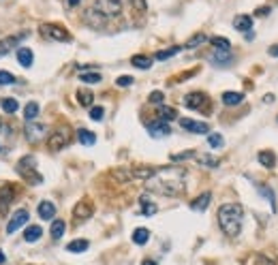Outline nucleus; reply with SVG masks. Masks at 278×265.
I'll list each match as a JSON object with an SVG mask.
<instances>
[{"label":"nucleus","instance_id":"nucleus-24","mask_svg":"<svg viewBox=\"0 0 278 265\" xmlns=\"http://www.w3.org/2000/svg\"><path fill=\"white\" fill-rule=\"evenodd\" d=\"M13 193H15V188L11 186V184H9V186H2V188H0V208H2V210H4V205L11 203V199H13Z\"/></svg>","mask_w":278,"mask_h":265},{"label":"nucleus","instance_id":"nucleus-6","mask_svg":"<svg viewBox=\"0 0 278 265\" xmlns=\"http://www.w3.org/2000/svg\"><path fill=\"white\" fill-rule=\"evenodd\" d=\"M184 105L189 109H208L210 107V99L203 92H191V94L184 96Z\"/></svg>","mask_w":278,"mask_h":265},{"label":"nucleus","instance_id":"nucleus-50","mask_svg":"<svg viewBox=\"0 0 278 265\" xmlns=\"http://www.w3.org/2000/svg\"><path fill=\"white\" fill-rule=\"evenodd\" d=\"M4 261H7V257H4V252L0 250V263H4Z\"/></svg>","mask_w":278,"mask_h":265},{"label":"nucleus","instance_id":"nucleus-11","mask_svg":"<svg viewBox=\"0 0 278 265\" xmlns=\"http://www.w3.org/2000/svg\"><path fill=\"white\" fill-rule=\"evenodd\" d=\"M26 223H28V212H26V210L13 212L9 218V223H7V233H15V231H17L19 227H24Z\"/></svg>","mask_w":278,"mask_h":265},{"label":"nucleus","instance_id":"nucleus-2","mask_svg":"<svg viewBox=\"0 0 278 265\" xmlns=\"http://www.w3.org/2000/svg\"><path fill=\"white\" fill-rule=\"evenodd\" d=\"M244 223V210L240 203H223L218 208V225L225 231V235L238 237Z\"/></svg>","mask_w":278,"mask_h":265},{"label":"nucleus","instance_id":"nucleus-16","mask_svg":"<svg viewBox=\"0 0 278 265\" xmlns=\"http://www.w3.org/2000/svg\"><path fill=\"white\" fill-rule=\"evenodd\" d=\"M210 201H212V194L203 193V194H199V197L195 199V201H191V210H195V212H203V210L210 205Z\"/></svg>","mask_w":278,"mask_h":265},{"label":"nucleus","instance_id":"nucleus-3","mask_svg":"<svg viewBox=\"0 0 278 265\" xmlns=\"http://www.w3.org/2000/svg\"><path fill=\"white\" fill-rule=\"evenodd\" d=\"M94 11L103 18H118L122 13V0H96Z\"/></svg>","mask_w":278,"mask_h":265},{"label":"nucleus","instance_id":"nucleus-32","mask_svg":"<svg viewBox=\"0 0 278 265\" xmlns=\"http://www.w3.org/2000/svg\"><path fill=\"white\" fill-rule=\"evenodd\" d=\"M158 118H160V120H165V122H169V120H175V118H178V113H175L174 107H160V109H158Z\"/></svg>","mask_w":278,"mask_h":265},{"label":"nucleus","instance_id":"nucleus-34","mask_svg":"<svg viewBox=\"0 0 278 265\" xmlns=\"http://www.w3.org/2000/svg\"><path fill=\"white\" fill-rule=\"evenodd\" d=\"M208 145H210V148H223L225 145V139H223V135H218V133H210L208 135Z\"/></svg>","mask_w":278,"mask_h":265},{"label":"nucleus","instance_id":"nucleus-44","mask_svg":"<svg viewBox=\"0 0 278 265\" xmlns=\"http://www.w3.org/2000/svg\"><path fill=\"white\" fill-rule=\"evenodd\" d=\"M259 191L265 194V199H270V203L274 205V191H272V188H267V186H259Z\"/></svg>","mask_w":278,"mask_h":265},{"label":"nucleus","instance_id":"nucleus-15","mask_svg":"<svg viewBox=\"0 0 278 265\" xmlns=\"http://www.w3.org/2000/svg\"><path fill=\"white\" fill-rule=\"evenodd\" d=\"M233 28L240 32H250V28H253V18H250V15H235Z\"/></svg>","mask_w":278,"mask_h":265},{"label":"nucleus","instance_id":"nucleus-12","mask_svg":"<svg viewBox=\"0 0 278 265\" xmlns=\"http://www.w3.org/2000/svg\"><path fill=\"white\" fill-rule=\"evenodd\" d=\"M26 39V32H19V35H13V36H7V39L0 41V56H7L9 52H13L17 47L19 41Z\"/></svg>","mask_w":278,"mask_h":265},{"label":"nucleus","instance_id":"nucleus-9","mask_svg":"<svg viewBox=\"0 0 278 265\" xmlns=\"http://www.w3.org/2000/svg\"><path fill=\"white\" fill-rule=\"evenodd\" d=\"M171 133V128H169V122H165V120H154V122H150L148 124V135L150 137H154V139H160V137H167V135Z\"/></svg>","mask_w":278,"mask_h":265},{"label":"nucleus","instance_id":"nucleus-25","mask_svg":"<svg viewBox=\"0 0 278 265\" xmlns=\"http://www.w3.org/2000/svg\"><path fill=\"white\" fill-rule=\"evenodd\" d=\"M41 233H43V229H41V227L30 225L28 229L24 231V240H26V242H36V240H41Z\"/></svg>","mask_w":278,"mask_h":265},{"label":"nucleus","instance_id":"nucleus-38","mask_svg":"<svg viewBox=\"0 0 278 265\" xmlns=\"http://www.w3.org/2000/svg\"><path fill=\"white\" fill-rule=\"evenodd\" d=\"M79 79H82L84 84H99L103 77H101V73L94 71V73H82V75H79Z\"/></svg>","mask_w":278,"mask_h":265},{"label":"nucleus","instance_id":"nucleus-42","mask_svg":"<svg viewBox=\"0 0 278 265\" xmlns=\"http://www.w3.org/2000/svg\"><path fill=\"white\" fill-rule=\"evenodd\" d=\"M192 156H195V152H182V154H174V156H171V160H174V163H180V160L192 159Z\"/></svg>","mask_w":278,"mask_h":265},{"label":"nucleus","instance_id":"nucleus-41","mask_svg":"<svg viewBox=\"0 0 278 265\" xmlns=\"http://www.w3.org/2000/svg\"><path fill=\"white\" fill-rule=\"evenodd\" d=\"M116 84L120 86V88H126V86H131V84H133V77H131V75H122V77H118V79H116Z\"/></svg>","mask_w":278,"mask_h":265},{"label":"nucleus","instance_id":"nucleus-1","mask_svg":"<svg viewBox=\"0 0 278 265\" xmlns=\"http://www.w3.org/2000/svg\"><path fill=\"white\" fill-rule=\"evenodd\" d=\"M186 188V169L182 167H163L156 169L152 177L146 180V191L163 194V197H178Z\"/></svg>","mask_w":278,"mask_h":265},{"label":"nucleus","instance_id":"nucleus-31","mask_svg":"<svg viewBox=\"0 0 278 265\" xmlns=\"http://www.w3.org/2000/svg\"><path fill=\"white\" fill-rule=\"evenodd\" d=\"M141 214H143V216H154V214H156V203L148 201L146 194L141 197Z\"/></svg>","mask_w":278,"mask_h":265},{"label":"nucleus","instance_id":"nucleus-10","mask_svg":"<svg viewBox=\"0 0 278 265\" xmlns=\"http://www.w3.org/2000/svg\"><path fill=\"white\" fill-rule=\"evenodd\" d=\"M24 133H26V139H28L30 143H39L41 139H45L47 126H43V124H28V126L24 128Z\"/></svg>","mask_w":278,"mask_h":265},{"label":"nucleus","instance_id":"nucleus-37","mask_svg":"<svg viewBox=\"0 0 278 265\" xmlns=\"http://www.w3.org/2000/svg\"><path fill=\"white\" fill-rule=\"evenodd\" d=\"M180 52V47H169V50H160L156 52V56H154V60H167V58L175 56V53Z\"/></svg>","mask_w":278,"mask_h":265},{"label":"nucleus","instance_id":"nucleus-8","mask_svg":"<svg viewBox=\"0 0 278 265\" xmlns=\"http://www.w3.org/2000/svg\"><path fill=\"white\" fill-rule=\"evenodd\" d=\"M69 139H71L69 128H58V131L53 133L50 139H47V145H50L52 150H60V148H64V145L69 143Z\"/></svg>","mask_w":278,"mask_h":265},{"label":"nucleus","instance_id":"nucleus-49","mask_svg":"<svg viewBox=\"0 0 278 265\" xmlns=\"http://www.w3.org/2000/svg\"><path fill=\"white\" fill-rule=\"evenodd\" d=\"M79 0H69V7H77Z\"/></svg>","mask_w":278,"mask_h":265},{"label":"nucleus","instance_id":"nucleus-48","mask_svg":"<svg viewBox=\"0 0 278 265\" xmlns=\"http://www.w3.org/2000/svg\"><path fill=\"white\" fill-rule=\"evenodd\" d=\"M267 11H270V7H261L259 11H257V15H267Z\"/></svg>","mask_w":278,"mask_h":265},{"label":"nucleus","instance_id":"nucleus-46","mask_svg":"<svg viewBox=\"0 0 278 265\" xmlns=\"http://www.w3.org/2000/svg\"><path fill=\"white\" fill-rule=\"evenodd\" d=\"M257 265H276V263L267 257H257Z\"/></svg>","mask_w":278,"mask_h":265},{"label":"nucleus","instance_id":"nucleus-51","mask_svg":"<svg viewBox=\"0 0 278 265\" xmlns=\"http://www.w3.org/2000/svg\"><path fill=\"white\" fill-rule=\"evenodd\" d=\"M141 265H156V263H154V261H150V259H148V261H143Z\"/></svg>","mask_w":278,"mask_h":265},{"label":"nucleus","instance_id":"nucleus-35","mask_svg":"<svg viewBox=\"0 0 278 265\" xmlns=\"http://www.w3.org/2000/svg\"><path fill=\"white\" fill-rule=\"evenodd\" d=\"M36 116H39V105H36V103H28V105L24 107V118L26 120H35Z\"/></svg>","mask_w":278,"mask_h":265},{"label":"nucleus","instance_id":"nucleus-20","mask_svg":"<svg viewBox=\"0 0 278 265\" xmlns=\"http://www.w3.org/2000/svg\"><path fill=\"white\" fill-rule=\"evenodd\" d=\"M242 101H244L242 92H225V94H223V103H225V105H229V107L240 105Z\"/></svg>","mask_w":278,"mask_h":265},{"label":"nucleus","instance_id":"nucleus-19","mask_svg":"<svg viewBox=\"0 0 278 265\" xmlns=\"http://www.w3.org/2000/svg\"><path fill=\"white\" fill-rule=\"evenodd\" d=\"M77 139H79V143L82 145H94L96 143V135L92 131H88V128H79Z\"/></svg>","mask_w":278,"mask_h":265},{"label":"nucleus","instance_id":"nucleus-33","mask_svg":"<svg viewBox=\"0 0 278 265\" xmlns=\"http://www.w3.org/2000/svg\"><path fill=\"white\" fill-rule=\"evenodd\" d=\"M199 165H203V167H210V169H214V167H218V165H221V160H218L216 156L201 154V156H199Z\"/></svg>","mask_w":278,"mask_h":265},{"label":"nucleus","instance_id":"nucleus-13","mask_svg":"<svg viewBox=\"0 0 278 265\" xmlns=\"http://www.w3.org/2000/svg\"><path fill=\"white\" fill-rule=\"evenodd\" d=\"M92 203L88 201V199H84V201H79L77 205H75V210H73V218L75 220H86V218H90V214H92Z\"/></svg>","mask_w":278,"mask_h":265},{"label":"nucleus","instance_id":"nucleus-28","mask_svg":"<svg viewBox=\"0 0 278 265\" xmlns=\"http://www.w3.org/2000/svg\"><path fill=\"white\" fill-rule=\"evenodd\" d=\"M64 229H67V223H64V220H53L52 223V237L53 240H60V237L64 235Z\"/></svg>","mask_w":278,"mask_h":265},{"label":"nucleus","instance_id":"nucleus-36","mask_svg":"<svg viewBox=\"0 0 278 265\" xmlns=\"http://www.w3.org/2000/svg\"><path fill=\"white\" fill-rule=\"evenodd\" d=\"M0 107H2L7 113H15L19 109V105H17V101H15V99H2V101H0Z\"/></svg>","mask_w":278,"mask_h":265},{"label":"nucleus","instance_id":"nucleus-27","mask_svg":"<svg viewBox=\"0 0 278 265\" xmlns=\"http://www.w3.org/2000/svg\"><path fill=\"white\" fill-rule=\"evenodd\" d=\"M92 101H94V94L90 90H79L77 92V103L84 107H92Z\"/></svg>","mask_w":278,"mask_h":265},{"label":"nucleus","instance_id":"nucleus-23","mask_svg":"<svg viewBox=\"0 0 278 265\" xmlns=\"http://www.w3.org/2000/svg\"><path fill=\"white\" fill-rule=\"evenodd\" d=\"M210 43H212L214 50H218V52H229L231 50V43H229V39H225V36H212Z\"/></svg>","mask_w":278,"mask_h":265},{"label":"nucleus","instance_id":"nucleus-17","mask_svg":"<svg viewBox=\"0 0 278 265\" xmlns=\"http://www.w3.org/2000/svg\"><path fill=\"white\" fill-rule=\"evenodd\" d=\"M32 50H28V47H19L17 50V62L21 64L24 69H30L32 67Z\"/></svg>","mask_w":278,"mask_h":265},{"label":"nucleus","instance_id":"nucleus-7","mask_svg":"<svg viewBox=\"0 0 278 265\" xmlns=\"http://www.w3.org/2000/svg\"><path fill=\"white\" fill-rule=\"evenodd\" d=\"M180 126L186 128L189 133H195V135H208L210 133V126H208L206 122L191 120V118H180Z\"/></svg>","mask_w":278,"mask_h":265},{"label":"nucleus","instance_id":"nucleus-4","mask_svg":"<svg viewBox=\"0 0 278 265\" xmlns=\"http://www.w3.org/2000/svg\"><path fill=\"white\" fill-rule=\"evenodd\" d=\"M35 167H36V163H35V156H24V159L19 160V174L24 176V177H28V182L30 184H41L43 182V176H39L35 171Z\"/></svg>","mask_w":278,"mask_h":265},{"label":"nucleus","instance_id":"nucleus-39","mask_svg":"<svg viewBox=\"0 0 278 265\" xmlns=\"http://www.w3.org/2000/svg\"><path fill=\"white\" fill-rule=\"evenodd\" d=\"M15 84V75L9 71H0V86H11Z\"/></svg>","mask_w":278,"mask_h":265},{"label":"nucleus","instance_id":"nucleus-40","mask_svg":"<svg viewBox=\"0 0 278 265\" xmlns=\"http://www.w3.org/2000/svg\"><path fill=\"white\" fill-rule=\"evenodd\" d=\"M103 116H105L103 107H90V118H92V120L101 122V120H103Z\"/></svg>","mask_w":278,"mask_h":265},{"label":"nucleus","instance_id":"nucleus-21","mask_svg":"<svg viewBox=\"0 0 278 265\" xmlns=\"http://www.w3.org/2000/svg\"><path fill=\"white\" fill-rule=\"evenodd\" d=\"M148 240H150V231L146 229V227H139V229L133 231V242H135L137 246H143Z\"/></svg>","mask_w":278,"mask_h":265},{"label":"nucleus","instance_id":"nucleus-47","mask_svg":"<svg viewBox=\"0 0 278 265\" xmlns=\"http://www.w3.org/2000/svg\"><path fill=\"white\" fill-rule=\"evenodd\" d=\"M270 56H274V58H278V45H274V47H270Z\"/></svg>","mask_w":278,"mask_h":265},{"label":"nucleus","instance_id":"nucleus-18","mask_svg":"<svg viewBox=\"0 0 278 265\" xmlns=\"http://www.w3.org/2000/svg\"><path fill=\"white\" fill-rule=\"evenodd\" d=\"M259 163L265 167V169H274L276 165V154L270 152V150H261L259 152Z\"/></svg>","mask_w":278,"mask_h":265},{"label":"nucleus","instance_id":"nucleus-5","mask_svg":"<svg viewBox=\"0 0 278 265\" xmlns=\"http://www.w3.org/2000/svg\"><path fill=\"white\" fill-rule=\"evenodd\" d=\"M41 35L43 36H47V39H52V41H71V35H69L67 30L62 28V26H56V24H45V26H41Z\"/></svg>","mask_w":278,"mask_h":265},{"label":"nucleus","instance_id":"nucleus-30","mask_svg":"<svg viewBox=\"0 0 278 265\" xmlns=\"http://www.w3.org/2000/svg\"><path fill=\"white\" fill-rule=\"evenodd\" d=\"M131 64H133V67L143 69V71H146V69L152 67V60H150L148 56H133V58H131Z\"/></svg>","mask_w":278,"mask_h":265},{"label":"nucleus","instance_id":"nucleus-43","mask_svg":"<svg viewBox=\"0 0 278 265\" xmlns=\"http://www.w3.org/2000/svg\"><path fill=\"white\" fill-rule=\"evenodd\" d=\"M163 101H165V94H163V92L154 90L152 94H150V103H163Z\"/></svg>","mask_w":278,"mask_h":265},{"label":"nucleus","instance_id":"nucleus-45","mask_svg":"<svg viewBox=\"0 0 278 265\" xmlns=\"http://www.w3.org/2000/svg\"><path fill=\"white\" fill-rule=\"evenodd\" d=\"M131 4L137 11H146V0H131Z\"/></svg>","mask_w":278,"mask_h":265},{"label":"nucleus","instance_id":"nucleus-29","mask_svg":"<svg viewBox=\"0 0 278 265\" xmlns=\"http://www.w3.org/2000/svg\"><path fill=\"white\" fill-rule=\"evenodd\" d=\"M208 41V36L206 35H203V32H197V35L195 36H191V39L189 41H186V50H195V47H199L201 45V43H206Z\"/></svg>","mask_w":278,"mask_h":265},{"label":"nucleus","instance_id":"nucleus-14","mask_svg":"<svg viewBox=\"0 0 278 265\" xmlns=\"http://www.w3.org/2000/svg\"><path fill=\"white\" fill-rule=\"evenodd\" d=\"M36 212H39L41 220H53V216H56V205L52 201H41L39 208H36Z\"/></svg>","mask_w":278,"mask_h":265},{"label":"nucleus","instance_id":"nucleus-22","mask_svg":"<svg viewBox=\"0 0 278 265\" xmlns=\"http://www.w3.org/2000/svg\"><path fill=\"white\" fill-rule=\"evenodd\" d=\"M212 64H216V67H229V64H231V56H229V52L212 53Z\"/></svg>","mask_w":278,"mask_h":265},{"label":"nucleus","instance_id":"nucleus-26","mask_svg":"<svg viewBox=\"0 0 278 265\" xmlns=\"http://www.w3.org/2000/svg\"><path fill=\"white\" fill-rule=\"evenodd\" d=\"M88 246H90L88 240H73L71 244L67 246V250L69 252H86V250H88Z\"/></svg>","mask_w":278,"mask_h":265}]
</instances>
